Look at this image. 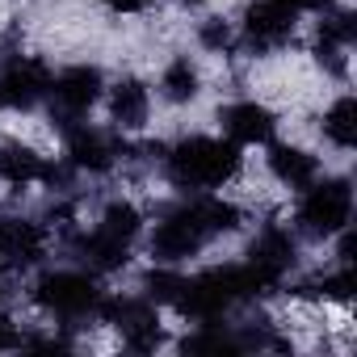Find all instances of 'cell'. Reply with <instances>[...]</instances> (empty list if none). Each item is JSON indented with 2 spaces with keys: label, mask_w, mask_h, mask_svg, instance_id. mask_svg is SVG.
I'll list each match as a JSON object with an SVG mask.
<instances>
[{
  "label": "cell",
  "mask_w": 357,
  "mask_h": 357,
  "mask_svg": "<svg viewBox=\"0 0 357 357\" xmlns=\"http://www.w3.org/2000/svg\"><path fill=\"white\" fill-rule=\"evenodd\" d=\"M248 155L227 135H181L176 143H164L160 172L176 194H219L240 181Z\"/></svg>",
  "instance_id": "cell-1"
},
{
  "label": "cell",
  "mask_w": 357,
  "mask_h": 357,
  "mask_svg": "<svg viewBox=\"0 0 357 357\" xmlns=\"http://www.w3.org/2000/svg\"><path fill=\"white\" fill-rule=\"evenodd\" d=\"M101 294H105L101 278L80 269V265H43L26 282V303L43 319H51V324H59L68 332L97 319Z\"/></svg>",
  "instance_id": "cell-2"
},
{
  "label": "cell",
  "mask_w": 357,
  "mask_h": 357,
  "mask_svg": "<svg viewBox=\"0 0 357 357\" xmlns=\"http://www.w3.org/2000/svg\"><path fill=\"white\" fill-rule=\"evenodd\" d=\"M303 26V9L294 0H244L240 22H236V51L248 59L282 55Z\"/></svg>",
  "instance_id": "cell-3"
},
{
  "label": "cell",
  "mask_w": 357,
  "mask_h": 357,
  "mask_svg": "<svg viewBox=\"0 0 357 357\" xmlns=\"http://www.w3.org/2000/svg\"><path fill=\"white\" fill-rule=\"evenodd\" d=\"M294 198H298V206H294V231L307 236V240L332 244V236L353 223V181H349V176L319 172L315 181L303 194H294Z\"/></svg>",
  "instance_id": "cell-4"
},
{
  "label": "cell",
  "mask_w": 357,
  "mask_h": 357,
  "mask_svg": "<svg viewBox=\"0 0 357 357\" xmlns=\"http://www.w3.org/2000/svg\"><path fill=\"white\" fill-rule=\"evenodd\" d=\"M105 72L97 63H72V68H59L51 72V93H47V118H51V130H68L76 122H84L101 101H105Z\"/></svg>",
  "instance_id": "cell-5"
},
{
  "label": "cell",
  "mask_w": 357,
  "mask_h": 357,
  "mask_svg": "<svg viewBox=\"0 0 357 357\" xmlns=\"http://www.w3.org/2000/svg\"><path fill=\"white\" fill-rule=\"evenodd\" d=\"M126 135H118L114 126H93L89 118L84 122H76V126H68V130H59V160L72 168V172H80V176H109L118 164H122V155H126Z\"/></svg>",
  "instance_id": "cell-6"
},
{
  "label": "cell",
  "mask_w": 357,
  "mask_h": 357,
  "mask_svg": "<svg viewBox=\"0 0 357 357\" xmlns=\"http://www.w3.org/2000/svg\"><path fill=\"white\" fill-rule=\"evenodd\" d=\"M55 248V231L47 219L34 215H0V265L13 273H34L47 265Z\"/></svg>",
  "instance_id": "cell-7"
},
{
  "label": "cell",
  "mask_w": 357,
  "mask_h": 357,
  "mask_svg": "<svg viewBox=\"0 0 357 357\" xmlns=\"http://www.w3.org/2000/svg\"><path fill=\"white\" fill-rule=\"evenodd\" d=\"M244 261L265 282V290H282L286 278L298 269V231L294 227H282V223L257 227V236L244 248Z\"/></svg>",
  "instance_id": "cell-8"
},
{
  "label": "cell",
  "mask_w": 357,
  "mask_h": 357,
  "mask_svg": "<svg viewBox=\"0 0 357 357\" xmlns=\"http://www.w3.org/2000/svg\"><path fill=\"white\" fill-rule=\"evenodd\" d=\"M47 93H51V68L38 55H13L0 68V109L30 114L47 105Z\"/></svg>",
  "instance_id": "cell-9"
},
{
  "label": "cell",
  "mask_w": 357,
  "mask_h": 357,
  "mask_svg": "<svg viewBox=\"0 0 357 357\" xmlns=\"http://www.w3.org/2000/svg\"><path fill=\"white\" fill-rule=\"evenodd\" d=\"M219 135H227L236 147H265L278 139V109L261 97H240L219 105Z\"/></svg>",
  "instance_id": "cell-10"
},
{
  "label": "cell",
  "mask_w": 357,
  "mask_h": 357,
  "mask_svg": "<svg viewBox=\"0 0 357 357\" xmlns=\"http://www.w3.org/2000/svg\"><path fill=\"white\" fill-rule=\"evenodd\" d=\"M55 168V155H47L38 143L22 139V135H5L0 139V185L9 194L47 185V176Z\"/></svg>",
  "instance_id": "cell-11"
},
{
  "label": "cell",
  "mask_w": 357,
  "mask_h": 357,
  "mask_svg": "<svg viewBox=\"0 0 357 357\" xmlns=\"http://www.w3.org/2000/svg\"><path fill=\"white\" fill-rule=\"evenodd\" d=\"M324 172V160L303 147V143H290V139H269L265 143V176L286 190V194H303L315 176Z\"/></svg>",
  "instance_id": "cell-12"
},
{
  "label": "cell",
  "mask_w": 357,
  "mask_h": 357,
  "mask_svg": "<svg viewBox=\"0 0 357 357\" xmlns=\"http://www.w3.org/2000/svg\"><path fill=\"white\" fill-rule=\"evenodd\" d=\"M105 118L118 135L135 139L151 126V89L139 80V76H118L109 89H105Z\"/></svg>",
  "instance_id": "cell-13"
},
{
  "label": "cell",
  "mask_w": 357,
  "mask_h": 357,
  "mask_svg": "<svg viewBox=\"0 0 357 357\" xmlns=\"http://www.w3.org/2000/svg\"><path fill=\"white\" fill-rule=\"evenodd\" d=\"M202 89H206V80H202V68H198V59L194 55H172L164 68H160V101H168V105H194L198 97H202Z\"/></svg>",
  "instance_id": "cell-14"
},
{
  "label": "cell",
  "mask_w": 357,
  "mask_h": 357,
  "mask_svg": "<svg viewBox=\"0 0 357 357\" xmlns=\"http://www.w3.org/2000/svg\"><path fill=\"white\" fill-rule=\"evenodd\" d=\"M101 236H109V240H118V244H126V248H135V240L147 231V211L135 202V198H126V194H118V198H109L101 211H97V223H93Z\"/></svg>",
  "instance_id": "cell-15"
},
{
  "label": "cell",
  "mask_w": 357,
  "mask_h": 357,
  "mask_svg": "<svg viewBox=\"0 0 357 357\" xmlns=\"http://www.w3.org/2000/svg\"><path fill=\"white\" fill-rule=\"evenodd\" d=\"M319 135H324V143H332L336 151H353V147H357V97H353V93H340V97L324 109Z\"/></svg>",
  "instance_id": "cell-16"
},
{
  "label": "cell",
  "mask_w": 357,
  "mask_h": 357,
  "mask_svg": "<svg viewBox=\"0 0 357 357\" xmlns=\"http://www.w3.org/2000/svg\"><path fill=\"white\" fill-rule=\"evenodd\" d=\"M194 38L206 55H231L236 51V22L227 13H211L194 26Z\"/></svg>",
  "instance_id": "cell-17"
},
{
  "label": "cell",
  "mask_w": 357,
  "mask_h": 357,
  "mask_svg": "<svg viewBox=\"0 0 357 357\" xmlns=\"http://www.w3.org/2000/svg\"><path fill=\"white\" fill-rule=\"evenodd\" d=\"M26 344V324L13 315V307H0V353H17Z\"/></svg>",
  "instance_id": "cell-18"
},
{
  "label": "cell",
  "mask_w": 357,
  "mask_h": 357,
  "mask_svg": "<svg viewBox=\"0 0 357 357\" xmlns=\"http://www.w3.org/2000/svg\"><path fill=\"white\" fill-rule=\"evenodd\" d=\"M101 5H105L114 17H135V13H147L151 5H160V0H101Z\"/></svg>",
  "instance_id": "cell-19"
}]
</instances>
